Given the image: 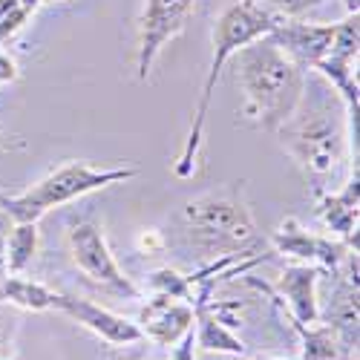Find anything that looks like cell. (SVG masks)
I'll list each match as a JSON object with an SVG mask.
<instances>
[{
  "label": "cell",
  "instance_id": "cell-2",
  "mask_svg": "<svg viewBox=\"0 0 360 360\" xmlns=\"http://www.w3.org/2000/svg\"><path fill=\"white\" fill-rule=\"evenodd\" d=\"M280 18L265 9L254 0H233V4L217 18L214 29H211V67H207L205 84H202V93H199V104L193 110V122L188 130V139L182 144V153L173 162V173L179 179H191L196 173V162H199V150L205 141V127H207V112H211V101H214V89L217 81L222 75V67L231 61V58L248 46L257 38H265L268 32L274 29Z\"/></svg>",
  "mask_w": 360,
  "mask_h": 360
},
{
  "label": "cell",
  "instance_id": "cell-28",
  "mask_svg": "<svg viewBox=\"0 0 360 360\" xmlns=\"http://www.w3.org/2000/svg\"><path fill=\"white\" fill-rule=\"evenodd\" d=\"M15 360H18V357H15Z\"/></svg>",
  "mask_w": 360,
  "mask_h": 360
},
{
  "label": "cell",
  "instance_id": "cell-14",
  "mask_svg": "<svg viewBox=\"0 0 360 360\" xmlns=\"http://www.w3.org/2000/svg\"><path fill=\"white\" fill-rule=\"evenodd\" d=\"M360 182H357V167L352 170L349 182L340 191H323L317 193V217L320 222L335 233V239H343L349 248L357 251V219H360Z\"/></svg>",
  "mask_w": 360,
  "mask_h": 360
},
{
  "label": "cell",
  "instance_id": "cell-13",
  "mask_svg": "<svg viewBox=\"0 0 360 360\" xmlns=\"http://www.w3.org/2000/svg\"><path fill=\"white\" fill-rule=\"evenodd\" d=\"M335 29H338V23H303L294 18H280L271 32H268V38H271L294 64H300L303 70H314L326 58L328 46H332Z\"/></svg>",
  "mask_w": 360,
  "mask_h": 360
},
{
  "label": "cell",
  "instance_id": "cell-16",
  "mask_svg": "<svg viewBox=\"0 0 360 360\" xmlns=\"http://www.w3.org/2000/svg\"><path fill=\"white\" fill-rule=\"evenodd\" d=\"M52 297H55V288L38 280H26L23 274H9L0 283V306H15L23 311H49Z\"/></svg>",
  "mask_w": 360,
  "mask_h": 360
},
{
  "label": "cell",
  "instance_id": "cell-18",
  "mask_svg": "<svg viewBox=\"0 0 360 360\" xmlns=\"http://www.w3.org/2000/svg\"><path fill=\"white\" fill-rule=\"evenodd\" d=\"M41 245V231L38 222H12L6 233V262H9V274H23L29 265L38 257Z\"/></svg>",
  "mask_w": 360,
  "mask_h": 360
},
{
  "label": "cell",
  "instance_id": "cell-22",
  "mask_svg": "<svg viewBox=\"0 0 360 360\" xmlns=\"http://www.w3.org/2000/svg\"><path fill=\"white\" fill-rule=\"evenodd\" d=\"M12 228V219L9 214L0 207V283H4L9 277V262H6V233Z\"/></svg>",
  "mask_w": 360,
  "mask_h": 360
},
{
  "label": "cell",
  "instance_id": "cell-7",
  "mask_svg": "<svg viewBox=\"0 0 360 360\" xmlns=\"http://www.w3.org/2000/svg\"><path fill=\"white\" fill-rule=\"evenodd\" d=\"M360 44V26L357 15H346V20L338 23L332 46H328L326 58L314 67L328 84L335 86V93L340 96L346 107V130L349 141L357 156V104H360V89H357V46Z\"/></svg>",
  "mask_w": 360,
  "mask_h": 360
},
{
  "label": "cell",
  "instance_id": "cell-20",
  "mask_svg": "<svg viewBox=\"0 0 360 360\" xmlns=\"http://www.w3.org/2000/svg\"><path fill=\"white\" fill-rule=\"evenodd\" d=\"M320 4L323 0H268V6H271V12L277 18H300Z\"/></svg>",
  "mask_w": 360,
  "mask_h": 360
},
{
  "label": "cell",
  "instance_id": "cell-6",
  "mask_svg": "<svg viewBox=\"0 0 360 360\" xmlns=\"http://www.w3.org/2000/svg\"><path fill=\"white\" fill-rule=\"evenodd\" d=\"M67 245H70V257H72L75 268L93 285H98L115 297H124V300H141V288L122 271V265L115 262L112 248H110L98 222H93V219L72 222L67 231Z\"/></svg>",
  "mask_w": 360,
  "mask_h": 360
},
{
  "label": "cell",
  "instance_id": "cell-5",
  "mask_svg": "<svg viewBox=\"0 0 360 360\" xmlns=\"http://www.w3.org/2000/svg\"><path fill=\"white\" fill-rule=\"evenodd\" d=\"M136 173H139L136 167H96L86 162H64L23 193L0 196V207L9 214L12 222H38L55 207L70 205L101 188L127 182Z\"/></svg>",
  "mask_w": 360,
  "mask_h": 360
},
{
  "label": "cell",
  "instance_id": "cell-26",
  "mask_svg": "<svg viewBox=\"0 0 360 360\" xmlns=\"http://www.w3.org/2000/svg\"><path fill=\"white\" fill-rule=\"evenodd\" d=\"M343 9H346V15H357L360 0H343Z\"/></svg>",
  "mask_w": 360,
  "mask_h": 360
},
{
  "label": "cell",
  "instance_id": "cell-21",
  "mask_svg": "<svg viewBox=\"0 0 360 360\" xmlns=\"http://www.w3.org/2000/svg\"><path fill=\"white\" fill-rule=\"evenodd\" d=\"M136 248H139V254H147V257L162 254V251H165V236H162V231H156V228H144V231H139V236H136Z\"/></svg>",
  "mask_w": 360,
  "mask_h": 360
},
{
  "label": "cell",
  "instance_id": "cell-19",
  "mask_svg": "<svg viewBox=\"0 0 360 360\" xmlns=\"http://www.w3.org/2000/svg\"><path fill=\"white\" fill-rule=\"evenodd\" d=\"M193 288H196L193 274H182V271H176V268H159V271L147 277L150 294H167V297H179V300L193 303Z\"/></svg>",
  "mask_w": 360,
  "mask_h": 360
},
{
  "label": "cell",
  "instance_id": "cell-8",
  "mask_svg": "<svg viewBox=\"0 0 360 360\" xmlns=\"http://www.w3.org/2000/svg\"><path fill=\"white\" fill-rule=\"evenodd\" d=\"M193 9L196 0H144L139 15V52H136L139 81L150 78V70L159 61L162 49L185 32Z\"/></svg>",
  "mask_w": 360,
  "mask_h": 360
},
{
  "label": "cell",
  "instance_id": "cell-17",
  "mask_svg": "<svg viewBox=\"0 0 360 360\" xmlns=\"http://www.w3.org/2000/svg\"><path fill=\"white\" fill-rule=\"evenodd\" d=\"M274 306L283 311V317L291 323V328L300 335V340H303V357H300V360H340V357H346V352L340 349L335 332L328 326H317V323L306 326V323L294 320L280 303H274Z\"/></svg>",
  "mask_w": 360,
  "mask_h": 360
},
{
  "label": "cell",
  "instance_id": "cell-9",
  "mask_svg": "<svg viewBox=\"0 0 360 360\" xmlns=\"http://www.w3.org/2000/svg\"><path fill=\"white\" fill-rule=\"evenodd\" d=\"M320 280H323V268L317 265H306V262H297V265H288L285 271L280 274L277 285H268L257 277H248V283L254 288H259L262 294H268L280 303L294 320L300 323H320Z\"/></svg>",
  "mask_w": 360,
  "mask_h": 360
},
{
  "label": "cell",
  "instance_id": "cell-25",
  "mask_svg": "<svg viewBox=\"0 0 360 360\" xmlns=\"http://www.w3.org/2000/svg\"><path fill=\"white\" fill-rule=\"evenodd\" d=\"M110 360H141V354H139V352H124V349H122V352H112Z\"/></svg>",
  "mask_w": 360,
  "mask_h": 360
},
{
  "label": "cell",
  "instance_id": "cell-3",
  "mask_svg": "<svg viewBox=\"0 0 360 360\" xmlns=\"http://www.w3.org/2000/svg\"><path fill=\"white\" fill-rule=\"evenodd\" d=\"M280 147L297 162V167L311 179H328L335 176L352 156V141L346 122L332 115L328 107H303L274 133ZM357 162V156H354Z\"/></svg>",
  "mask_w": 360,
  "mask_h": 360
},
{
  "label": "cell",
  "instance_id": "cell-11",
  "mask_svg": "<svg viewBox=\"0 0 360 360\" xmlns=\"http://www.w3.org/2000/svg\"><path fill=\"white\" fill-rule=\"evenodd\" d=\"M52 309L67 314L72 323L84 326L86 332H93L96 338H101L107 346H115V349H127V346H136L141 343V332L139 326L122 314H115L104 306H96L89 300H81V297H72V294H61L55 291L52 297Z\"/></svg>",
  "mask_w": 360,
  "mask_h": 360
},
{
  "label": "cell",
  "instance_id": "cell-24",
  "mask_svg": "<svg viewBox=\"0 0 360 360\" xmlns=\"http://www.w3.org/2000/svg\"><path fill=\"white\" fill-rule=\"evenodd\" d=\"M20 72H18V64H15V58L6 55V52H0V84H9L15 81Z\"/></svg>",
  "mask_w": 360,
  "mask_h": 360
},
{
  "label": "cell",
  "instance_id": "cell-1",
  "mask_svg": "<svg viewBox=\"0 0 360 360\" xmlns=\"http://www.w3.org/2000/svg\"><path fill=\"white\" fill-rule=\"evenodd\" d=\"M233 78L243 89V118L271 136L306 98V70L268 35L233 55Z\"/></svg>",
  "mask_w": 360,
  "mask_h": 360
},
{
  "label": "cell",
  "instance_id": "cell-10",
  "mask_svg": "<svg viewBox=\"0 0 360 360\" xmlns=\"http://www.w3.org/2000/svg\"><path fill=\"white\" fill-rule=\"evenodd\" d=\"M271 245L277 254L291 257L297 262H306V265H317L323 271H335V268L343 265V259L354 251L349 248L343 239H332V236H320L303 228V222L285 217L277 231L271 233Z\"/></svg>",
  "mask_w": 360,
  "mask_h": 360
},
{
  "label": "cell",
  "instance_id": "cell-23",
  "mask_svg": "<svg viewBox=\"0 0 360 360\" xmlns=\"http://www.w3.org/2000/svg\"><path fill=\"white\" fill-rule=\"evenodd\" d=\"M170 360H196V338H193V328L170 349Z\"/></svg>",
  "mask_w": 360,
  "mask_h": 360
},
{
  "label": "cell",
  "instance_id": "cell-4",
  "mask_svg": "<svg viewBox=\"0 0 360 360\" xmlns=\"http://www.w3.org/2000/svg\"><path fill=\"white\" fill-rule=\"evenodd\" d=\"M182 228L188 243L211 259L231 254H254L248 251V245L257 236V222L248 205L231 191L202 193L185 202Z\"/></svg>",
  "mask_w": 360,
  "mask_h": 360
},
{
  "label": "cell",
  "instance_id": "cell-12",
  "mask_svg": "<svg viewBox=\"0 0 360 360\" xmlns=\"http://www.w3.org/2000/svg\"><path fill=\"white\" fill-rule=\"evenodd\" d=\"M196 311L188 300L167 297V294H150V300L139 311V332L144 340H153L162 349H173L193 328Z\"/></svg>",
  "mask_w": 360,
  "mask_h": 360
},
{
  "label": "cell",
  "instance_id": "cell-27",
  "mask_svg": "<svg viewBox=\"0 0 360 360\" xmlns=\"http://www.w3.org/2000/svg\"><path fill=\"white\" fill-rule=\"evenodd\" d=\"M251 360H300V357H271V354H257Z\"/></svg>",
  "mask_w": 360,
  "mask_h": 360
},
{
  "label": "cell",
  "instance_id": "cell-15",
  "mask_svg": "<svg viewBox=\"0 0 360 360\" xmlns=\"http://www.w3.org/2000/svg\"><path fill=\"white\" fill-rule=\"evenodd\" d=\"M196 320H193V338H196V349L205 352H219V354H233V357H243L248 352L245 340L233 335V328H228L211 309L205 303L193 306Z\"/></svg>",
  "mask_w": 360,
  "mask_h": 360
}]
</instances>
